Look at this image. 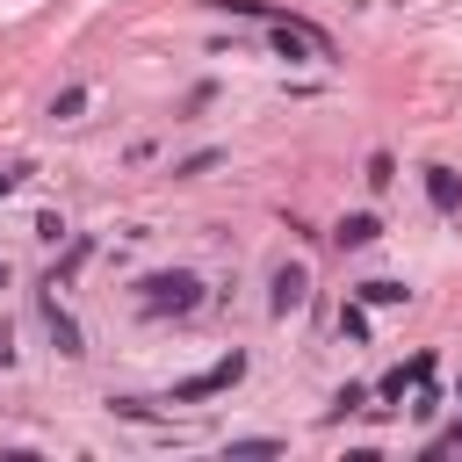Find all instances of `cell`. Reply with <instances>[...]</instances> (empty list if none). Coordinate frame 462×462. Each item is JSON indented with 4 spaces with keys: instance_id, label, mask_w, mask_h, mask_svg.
<instances>
[{
    "instance_id": "277c9868",
    "label": "cell",
    "mask_w": 462,
    "mask_h": 462,
    "mask_svg": "<svg viewBox=\"0 0 462 462\" xmlns=\"http://www.w3.org/2000/svg\"><path fill=\"white\" fill-rule=\"evenodd\" d=\"M303 303H310V267L282 260V267H274V282H267V310H274V318H289V310H303Z\"/></svg>"
},
{
    "instance_id": "52a82bcc",
    "label": "cell",
    "mask_w": 462,
    "mask_h": 462,
    "mask_svg": "<svg viewBox=\"0 0 462 462\" xmlns=\"http://www.w3.org/2000/svg\"><path fill=\"white\" fill-rule=\"evenodd\" d=\"M108 411H116V419H130V426H144V433H188V426H166L144 397H108Z\"/></svg>"
},
{
    "instance_id": "d6986e66",
    "label": "cell",
    "mask_w": 462,
    "mask_h": 462,
    "mask_svg": "<svg viewBox=\"0 0 462 462\" xmlns=\"http://www.w3.org/2000/svg\"><path fill=\"white\" fill-rule=\"evenodd\" d=\"M0 368H14V332L0 325Z\"/></svg>"
},
{
    "instance_id": "9a60e30c",
    "label": "cell",
    "mask_w": 462,
    "mask_h": 462,
    "mask_svg": "<svg viewBox=\"0 0 462 462\" xmlns=\"http://www.w3.org/2000/svg\"><path fill=\"white\" fill-rule=\"evenodd\" d=\"M346 411H368V390H361V383H346V390L332 397V419H346Z\"/></svg>"
},
{
    "instance_id": "3957f363",
    "label": "cell",
    "mask_w": 462,
    "mask_h": 462,
    "mask_svg": "<svg viewBox=\"0 0 462 462\" xmlns=\"http://www.w3.org/2000/svg\"><path fill=\"white\" fill-rule=\"evenodd\" d=\"M238 375H245V354L231 346V354H224V361H209L202 375H188V383H173V404H202V397H217V390H231Z\"/></svg>"
},
{
    "instance_id": "5bb4252c",
    "label": "cell",
    "mask_w": 462,
    "mask_h": 462,
    "mask_svg": "<svg viewBox=\"0 0 462 462\" xmlns=\"http://www.w3.org/2000/svg\"><path fill=\"white\" fill-rule=\"evenodd\" d=\"M87 253H94V245H87V238H72V253H65V260H58V267H51V282H58V289H65V282H72V274H79V260H87Z\"/></svg>"
},
{
    "instance_id": "ac0fdd59",
    "label": "cell",
    "mask_w": 462,
    "mask_h": 462,
    "mask_svg": "<svg viewBox=\"0 0 462 462\" xmlns=\"http://www.w3.org/2000/svg\"><path fill=\"white\" fill-rule=\"evenodd\" d=\"M36 238H43V245H58V238H65V217H58V209H43V217H36Z\"/></svg>"
},
{
    "instance_id": "6da1fadb",
    "label": "cell",
    "mask_w": 462,
    "mask_h": 462,
    "mask_svg": "<svg viewBox=\"0 0 462 462\" xmlns=\"http://www.w3.org/2000/svg\"><path fill=\"white\" fill-rule=\"evenodd\" d=\"M137 310H144V318H195V310H202V274H188V267L144 274V282H137Z\"/></svg>"
},
{
    "instance_id": "5b68a950",
    "label": "cell",
    "mask_w": 462,
    "mask_h": 462,
    "mask_svg": "<svg viewBox=\"0 0 462 462\" xmlns=\"http://www.w3.org/2000/svg\"><path fill=\"white\" fill-rule=\"evenodd\" d=\"M419 173H426V202L440 217H462V173L455 166H419Z\"/></svg>"
},
{
    "instance_id": "ffe728a7",
    "label": "cell",
    "mask_w": 462,
    "mask_h": 462,
    "mask_svg": "<svg viewBox=\"0 0 462 462\" xmlns=\"http://www.w3.org/2000/svg\"><path fill=\"white\" fill-rule=\"evenodd\" d=\"M14 188H22V173H7V166H0V195H14Z\"/></svg>"
},
{
    "instance_id": "7a4b0ae2",
    "label": "cell",
    "mask_w": 462,
    "mask_h": 462,
    "mask_svg": "<svg viewBox=\"0 0 462 462\" xmlns=\"http://www.w3.org/2000/svg\"><path fill=\"white\" fill-rule=\"evenodd\" d=\"M36 310H43V325H51V346H58L65 361H79V354H87V332H79V318H72V310L58 303V282H43Z\"/></svg>"
},
{
    "instance_id": "9c48e42d",
    "label": "cell",
    "mask_w": 462,
    "mask_h": 462,
    "mask_svg": "<svg viewBox=\"0 0 462 462\" xmlns=\"http://www.w3.org/2000/svg\"><path fill=\"white\" fill-rule=\"evenodd\" d=\"M354 296H361V303H404L411 289H404V282H390V274H375V282H361Z\"/></svg>"
},
{
    "instance_id": "e0dca14e",
    "label": "cell",
    "mask_w": 462,
    "mask_h": 462,
    "mask_svg": "<svg viewBox=\"0 0 462 462\" xmlns=\"http://www.w3.org/2000/svg\"><path fill=\"white\" fill-rule=\"evenodd\" d=\"M209 166H217V152H195V159H180V166H173V173H180V180H202V173H209Z\"/></svg>"
},
{
    "instance_id": "30bf717a",
    "label": "cell",
    "mask_w": 462,
    "mask_h": 462,
    "mask_svg": "<svg viewBox=\"0 0 462 462\" xmlns=\"http://www.w3.org/2000/svg\"><path fill=\"white\" fill-rule=\"evenodd\" d=\"M339 339H354V346H368V303L354 296L346 310H339Z\"/></svg>"
},
{
    "instance_id": "7c38bea8",
    "label": "cell",
    "mask_w": 462,
    "mask_h": 462,
    "mask_svg": "<svg viewBox=\"0 0 462 462\" xmlns=\"http://www.w3.org/2000/svg\"><path fill=\"white\" fill-rule=\"evenodd\" d=\"M79 108H87V87H65V94H51V116H58V123H72Z\"/></svg>"
},
{
    "instance_id": "ba28073f",
    "label": "cell",
    "mask_w": 462,
    "mask_h": 462,
    "mask_svg": "<svg viewBox=\"0 0 462 462\" xmlns=\"http://www.w3.org/2000/svg\"><path fill=\"white\" fill-rule=\"evenodd\" d=\"M332 238H339L346 253H354V245H375V238H383V217H368V209H354V217H339V231H332Z\"/></svg>"
},
{
    "instance_id": "8992f818",
    "label": "cell",
    "mask_w": 462,
    "mask_h": 462,
    "mask_svg": "<svg viewBox=\"0 0 462 462\" xmlns=\"http://www.w3.org/2000/svg\"><path fill=\"white\" fill-rule=\"evenodd\" d=\"M426 375H433V354H411L404 368H390V375L375 383V397H390V404H397V397H404V390H419Z\"/></svg>"
},
{
    "instance_id": "44dd1931",
    "label": "cell",
    "mask_w": 462,
    "mask_h": 462,
    "mask_svg": "<svg viewBox=\"0 0 462 462\" xmlns=\"http://www.w3.org/2000/svg\"><path fill=\"white\" fill-rule=\"evenodd\" d=\"M0 289H7V260H0Z\"/></svg>"
},
{
    "instance_id": "2e32d148",
    "label": "cell",
    "mask_w": 462,
    "mask_h": 462,
    "mask_svg": "<svg viewBox=\"0 0 462 462\" xmlns=\"http://www.w3.org/2000/svg\"><path fill=\"white\" fill-rule=\"evenodd\" d=\"M433 411H440V390H433V375H426L419 397H411V419H433Z\"/></svg>"
},
{
    "instance_id": "8fae6325",
    "label": "cell",
    "mask_w": 462,
    "mask_h": 462,
    "mask_svg": "<svg viewBox=\"0 0 462 462\" xmlns=\"http://www.w3.org/2000/svg\"><path fill=\"white\" fill-rule=\"evenodd\" d=\"M202 7H217V14H245V22H274L282 7H267V0H202Z\"/></svg>"
},
{
    "instance_id": "4fadbf2b",
    "label": "cell",
    "mask_w": 462,
    "mask_h": 462,
    "mask_svg": "<svg viewBox=\"0 0 462 462\" xmlns=\"http://www.w3.org/2000/svg\"><path fill=\"white\" fill-rule=\"evenodd\" d=\"M361 180H368V188H390V180H397V159H390V152H368V173H361Z\"/></svg>"
}]
</instances>
